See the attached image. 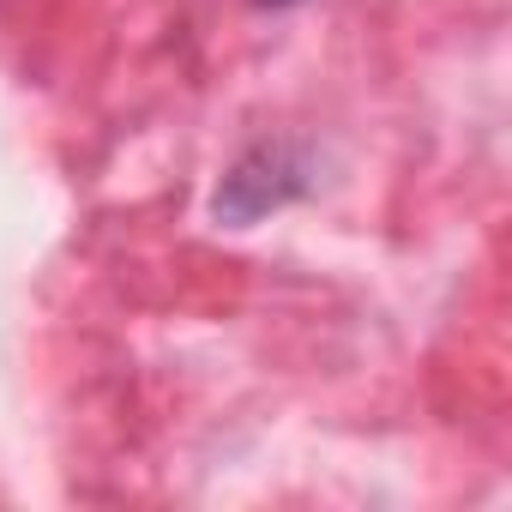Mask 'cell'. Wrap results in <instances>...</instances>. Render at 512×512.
Masks as SVG:
<instances>
[{"instance_id":"1","label":"cell","mask_w":512,"mask_h":512,"mask_svg":"<svg viewBox=\"0 0 512 512\" xmlns=\"http://www.w3.org/2000/svg\"><path fill=\"white\" fill-rule=\"evenodd\" d=\"M308 181H314V163H308L302 145H290V139H260L253 151H241V157L229 163V175H223L211 211H217V223L247 229V223H260L266 211L302 199Z\"/></svg>"},{"instance_id":"2","label":"cell","mask_w":512,"mask_h":512,"mask_svg":"<svg viewBox=\"0 0 512 512\" xmlns=\"http://www.w3.org/2000/svg\"><path fill=\"white\" fill-rule=\"evenodd\" d=\"M260 7H296V0H260Z\"/></svg>"}]
</instances>
